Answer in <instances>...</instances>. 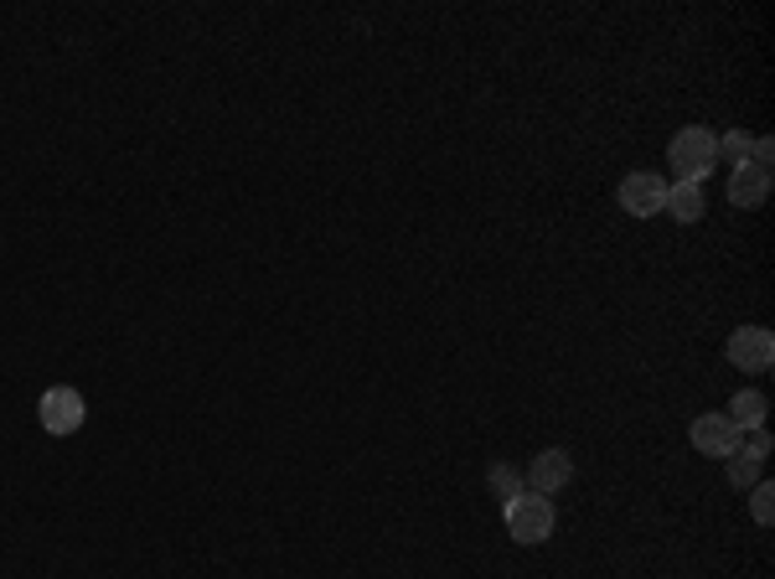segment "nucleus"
Listing matches in <instances>:
<instances>
[{"label":"nucleus","instance_id":"obj_1","mask_svg":"<svg viewBox=\"0 0 775 579\" xmlns=\"http://www.w3.org/2000/svg\"><path fill=\"white\" fill-rule=\"evenodd\" d=\"M667 161H673V176H677V182H698V187H703V176L713 171V161H719L713 130H703V124H688V130H677L673 145H667Z\"/></svg>","mask_w":775,"mask_h":579},{"label":"nucleus","instance_id":"obj_2","mask_svg":"<svg viewBox=\"0 0 775 579\" xmlns=\"http://www.w3.org/2000/svg\"><path fill=\"white\" fill-rule=\"evenodd\" d=\"M506 533L517 538V544H543L548 533H554V502L543 492H523L506 502Z\"/></svg>","mask_w":775,"mask_h":579},{"label":"nucleus","instance_id":"obj_3","mask_svg":"<svg viewBox=\"0 0 775 579\" xmlns=\"http://www.w3.org/2000/svg\"><path fill=\"white\" fill-rule=\"evenodd\" d=\"M36 419H42L47 435H73V429H84V419H88L84 393L68 389V383L47 389V393H42V404H36Z\"/></svg>","mask_w":775,"mask_h":579},{"label":"nucleus","instance_id":"obj_4","mask_svg":"<svg viewBox=\"0 0 775 579\" xmlns=\"http://www.w3.org/2000/svg\"><path fill=\"white\" fill-rule=\"evenodd\" d=\"M729 362L744 368V373H765L775 362V337L765 326H740V331L729 337Z\"/></svg>","mask_w":775,"mask_h":579},{"label":"nucleus","instance_id":"obj_5","mask_svg":"<svg viewBox=\"0 0 775 579\" xmlns=\"http://www.w3.org/2000/svg\"><path fill=\"white\" fill-rule=\"evenodd\" d=\"M740 440H744V429L729 419V414H698L692 419V445L703 450V456H734L740 450Z\"/></svg>","mask_w":775,"mask_h":579},{"label":"nucleus","instance_id":"obj_6","mask_svg":"<svg viewBox=\"0 0 775 579\" xmlns=\"http://www.w3.org/2000/svg\"><path fill=\"white\" fill-rule=\"evenodd\" d=\"M662 203H667V182L657 171H631L621 182V207L631 218H652V212H662Z\"/></svg>","mask_w":775,"mask_h":579},{"label":"nucleus","instance_id":"obj_7","mask_svg":"<svg viewBox=\"0 0 775 579\" xmlns=\"http://www.w3.org/2000/svg\"><path fill=\"white\" fill-rule=\"evenodd\" d=\"M569 477H574V460H569V450H538L533 456V466H527V492H558V487H569Z\"/></svg>","mask_w":775,"mask_h":579},{"label":"nucleus","instance_id":"obj_8","mask_svg":"<svg viewBox=\"0 0 775 579\" xmlns=\"http://www.w3.org/2000/svg\"><path fill=\"white\" fill-rule=\"evenodd\" d=\"M771 197V171L755 166V161H740L734 176H729V203L734 207H760Z\"/></svg>","mask_w":775,"mask_h":579},{"label":"nucleus","instance_id":"obj_9","mask_svg":"<svg viewBox=\"0 0 775 579\" xmlns=\"http://www.w3.org/2000/svg\"><path fill=\"white\" fill-rule=\"evenodd\" d=\"M667 212H673L677 222H698L703 218V187H698V182H667Z\"/></svg>","mask_w":775,"mask_h":579},{"label":"nucleus","instance_id":"obj_10","mask_svg":"<svg viewBox=\"0 0 775 579\" xmlns=\"http://www.w3.org/2000/svg\"><path fill=\"white\" fill-rule=\"evenodd\" d=\"M765 409H771V404H765V393H734V404H729V419H734V425L740 429H765Z\"/></svg>","mask_w":775,"mask_h":579},{"label":"nucleus","instance_id":"obj_11","mask_svg":"<svg viewBox=\"0 0 775 579\" xmlns=\"http://www.w3.org/2000/svg\"><path fill=\"white\" fill-rule=\"evenodd\" d=\"M487 487L496 492V502H512V496H523V492H527L523 477H517L512 466H491V471H487Z\"/></svg>","mask_w":775,"mask_h":579},{"label":"nucleus","instance_id":"obj_12","mask_svg":"<svg viewBox=\"0 0 775 579\" xmlns=\"http://www.w3.org/2000/svg\"><path fill=\"white\" fill-rule=\"evenodd\" d=\"M750 512H755L760 528H771L775 523V487L771 481H755V487H750Z\"/></svg>","mask_w":775,"mask_h":579},{"label":"nucleus","instance_id":"obj_13","mask_svg":"<svg viewBox=\"0 0 775 579\" xmlns=\"http://www.w3.org/2000/svg\"><path fill=\"white\" fill-rule=\"evenodd\" d=\"M724 460H729V481H734V487H755V481H760V460L740 456V450L724 456Z\"/></svg>","mask_w":775,"mask_h":579},{"label":"nucleus","instance_id":"obj_14","mask_svg":"<svg viewBox=\"0 0 775 579\" xmlns=\"http://www.w3.org/2000/svg\"><path fill=\"white\" fill-rule=\"evenodd\" d=\"M713 145H719V155H729L734 166H740V161H750V135H744V130H729V135H713Z\"/></svg>","mask_w":775,"mask_h":579}]
</instances>
